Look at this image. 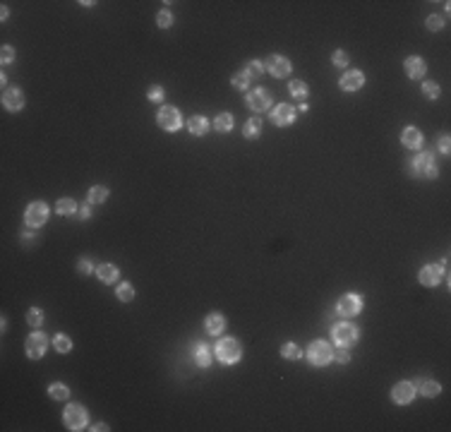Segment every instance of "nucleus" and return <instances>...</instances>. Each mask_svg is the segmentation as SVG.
I'll return each instance as SVG.
<instances>
[{"label":"nucleus","instance_id":"nucleus-1","mask_svg":"<svg viewBox=\"0 0 451 432\" xmlns=\"http://www.w3.org/2000/svg\"><path fill=\"white\" fill-rule=\"evenodd\" d=\"M240 343L235 341V338H221L219 343H216V358H219L221 363L226 365H233L240 360Z\"/></svg>","mask_w":451,"mask_h":432},{"label":"nucleus","instance_id":"nucleus-2","mask_svg":"<svg viewBox=\"0 0 451 432\" xmlns=\"http://www.w3.org/2000/svg\"><path fill=\"white\" fill-rule=\"evenodd\" d=\"M307 358H310V363H312V365L324 367V365L331 363L334 351H331V346H329L327 341H312V343H310V348H307Z\"/></svg>","mask_w":451,"mask_h":432},{"label":"nucleus","instance_id":"nucleus-3","mask_svg":"<svg viewBox=\"0 0 451 432\" xmlns=\"http://www.w3.org/2000/svg\"><path fill=\"white\" fill-rule=\"evenodd\" d=\"M331 336H334V341H336L341 348H348V346H353V343L358 341V326H353V324H348V322L336 324L334 331H331Z\"/></svg>","mask_w":451,"mask_h":432},{"label":"nucleus","instance_id":"nucleus-4","mask_svg":"<svg viewBox=\"0 0 451 432\" xmlns=\"http://www.w3.org/2000/svg\"><path fill=\"white\" fill-rule=\"evenodd\" d=\"M156 120H159V125H161L164 130H168V132H176V130H180V125H182L178 108H173V106H161Z\"/></svg>","mask_w":451,"mask_h":432},{"label":"nucleus","instance_id":"nucleus-5","mask_svg":"<svg viewBox=\"0 0 451 432\" xmlns=\"http://www.w3.org/2000/svg\"><path fill=\"white\" fill-rule=\"evenodd\" d=\"M63 420H65V425H68V430H82L84 425H87V413H84L82 406H68L65 408V416H63Z\"/></svg>","mask_w":451,"mask_h":432},{"label":"nucleus","instance_id":"nucleus-6","mask_svg":"<svg viewBox=\"0 0 451 432\" xmlns=\"http://www.w3.org/2000/svg\"><path fill=\"white\" fill-rule=\"evenodd\" d=\"M413 168H415V173L423 178H437V166H435V156L430 154V151H425L420 154L415 161H413Z\"/></svg>","mask_w":451,"mask_h":432},{"label":"nucleus","instance_id":"nucleus-7","mask_svg":"<svg viewBox=\"0 0 451 432\" xmlns=\"http://www.w3.org/2000/svg\"><path fill=\"white\" fill-rule=\"evenodd\" d=\"M336 310L341 312V315H346V317L360 315V310H362V298L356 296V293H348V296H343L341 300H339Z\"/></svg>","mask_w":451,"mask_h":432},{"label":"nucleus","instance_id":"nucleus-8","mask_svg":"<svg viewBox=\"0 0 451 432\" xmlns=\"http://www.w3.org/2000/svg\"><path fill=\"white\" fill-rule=\"evenodd\" d=\"M46 346H48V338L43 336L41 331H34V334L27 338V355L31 358V360H39L43 353H46Z\"/></svg>","mask_w":451,"mask_h":432},{"label":"nucleus","instance_id":"nucleus-9","mask_svg":"<svg viewBox=\"0 0 451 432\" xmlns=\"http://www.w3.org/2000/svg\"><path fill=\"white\" fill-rule=\"evenodd\" d=\"M264 70H269L273 77H288L290 75V63H288V58H281V55H269L264 60Z\"/></svg>","mask_w":451,"mask_h":432},{"label":"nucleus","instance_id":"nucleus-10","mask_svg":"<svg viewBox=\"0 0 451 432\" xmlns=\"http://www.w3.org/2000/svg\"><path fill=\"white\" fill-rule=\"evenodd\" d=\"M27 223L29 226H41L46 223V218H48V207L43 202H34L27 207Z\"/></svg>","mask_w":451,"mask_h":432},{"label":"nucleus","instance_id":"nucleus-11","mask_svg":"<svg viewBox=\"0 0 451 432\" xmlns=\"http://www.w3.org/2000/svg\"><path fill=\"white\" fill-rule=\"evenodd\" d=\"M413 396H415V387H413L410 382H398L396 387L391 389V399H394V404H398V406L410 404Z\"/></svg>","mask_w":451,"mask_h":432},{"label":"nucleus","instance_id":"nucleus-12","mask_svg":"<svg viewBox=\"0 0 451 432\" xmlns=\"http://www.w3.org/2000/svg\"><path fill=\"white\" fill-rule=\"evenodd\" d=\"M271 104V96L267 94L264 89H255V92H250L247 94V106L252 108L255 113H262V110H267Z\"/></svg>","mask_w":451,"mask_h":432},{"label":"nucleus","instance_id":"nucleus-13","mask_svg":"<svg viewBox=\"0 0 451 432\" xmlns=\"http://www.w3.org/2000/svg\"><path fill=\"white\" fill-rule=\"evenodd\" d=\"M2 106L7 108V110H19V108L24 106V94H22V89H5V94H2Z\"/></svg>","mask_w":451,"mask_h":432},{"label":"nucleus","instance_id":"nucleus-14","mask_svg":"<svg viewBox=\"0 0 451 432\" xmlns=\"http://www.w3.org/2000/svg\"><path fill=\"white\" fill-rule=\"evenodd\" d=\"M362 84H365V75L360 70H351L341 77V89H346V92H356Z\"/></svg>","mask_w":451,"mask_h":432},{"label":"nucleus","instance_id":"nucleus-15","mask_svg":"<svg viewBox=\"0 0 451 432\" xmlns=\"http://www.w3.org/2000/svg\"><path fill=\"white\" fill-rule=\"evenodd\" d=\"M442 267H437V264H427V267H423L420 269V284L423 286H437L439 281H442Z\"/></svg>","mask_w":451,"mask_h":432},{"label":"nucleus","instance_id":"nucleus-16","mask_svg":"<svg viewBox=\"0 0 451 432\" xmlns=\"http://www.w3.org/2000/svg\"><path fill=\"white\" fill-rule=\"evenodd\" d=\"M406 72H408V77H413V80H423L425 77V60L423 58H418V55H410V58H406Z\"/></svg>","mask_w":451,"mask_h":432},{"label":"nucleus","instance_id":"nucleus-17","mask_svg":"<svg viewBox=\"0 0 451 432\" xmlns=\"http://www.w3.org/2000/svg\"><path fill=\"white\" fill-rule=\"evenodd\" d=\"M293 118H295V110H293L290 106H286V104L276 106L273 108V113H271V120L276 122V125H290Z\"/></svg>","mask_w":451,"mask_h":432},{"label":"nucleus","instance_id":"nucleus-18","mask_svg":"<svg viewBox=\"0 0 451 432\" xmlns=\"http://www.w3.org/2000/svg\"><path fill=\"white\" fill-rule=\"evenodd\" d=\"M223 326H226V320H223V315H219V312L209 315V317L204 320L206 334H211V336H219L221 331H223Z\"/></svg>","mask_w":451,"mask_h":432},{"label":"nucleus","instance_id":"nucleus-19","mask_svg":"<svg viewBox=\"0 0 451 432\" xmlns=\"http://www.w3.org/2000/svg\"><path fill=\"white\" fill-rule=\"evenodd\" d=\"M401 139H403V144L408 149H420L423 147V132L418 130V127H406L403 130V135H401Z\"/></svg>","mask_w":451,"mask_h":432},{"label":"nucleus","instance_id":"nucleus-20","mask_svg":"<svg viewBox=\"0 0 451 432\" xmlns=\"http://www.w3.org/2000/svg\"><path fill=\"white\" fill-rule=\"evenodd\" d=\"M187 130H190L194 137H202V135H206V130H209V122H206V118H202V115H194V118L187 120Z\"/></svg>","mask_w":451,"mask_h":432},{"label":"nucleus","instance_id":"nucleus-21","mask_svg":"<svg viewBox=\"0 0 451 432\" xmlns=\"http://www.w3.org/2000/svg\"><path fill=\"white\" fill-rule=\"evenodd\" d=\"M96 274H98V279H101L103 284H113V281L118 279V267H113V264H101V267L96 269Z\"/></svg>","mask_w":451,"mask_h":432},{"label":"nucleus","instance_id":"nucleus-22","mask_svg":"<svg viewBox=\"0 0 451 432\" xmlns=\"http://www.w3.org/2000/svg\"><path fill=\"white\" fill-rule=\"evenodd\" d=\"M106 197H108V190L103 188V185H94V188L89 190V195H87V202L101 204V202H106Z\"/></svg>","mask_w":451,"mask_h":432},{"label":"nucleus","instance_id":"nucleus-23","mask_svg":"<svg viewBox=\"0 0 451 432\" xmlns=\"http://www.w3.org/2000/svg\"><path fill=\"white\" fill-rule=\"evenodd\" d=\"M418 387H420V392H423L425 396H430V399L442 392V387H439L437 382H432V379H418Z\"/></svg>","mask_w":451,"mask_h":432},{"label":"nucleus","instance_id":"nucleus-24","mask_svg":"<svg viewBox=\"0 0 451 432\" xmlns=\"http://www.w3.org/2000/svg\"><path fill=\"white\" fill-rule=\"evenodd\" d=\"M245 75L250 80H260L262 75H264V63L262 60H250L245 65Z\"/></svg>","mask_w":451,"mask_h":432},{"label":"nucleus","instance_id":"nucleus-25","mask_svg":"<svg viewBox=\"0 0 451 432\" xmlns=\"http://www.w3.org/2000/svg\"><path fill=\"white\" fill-rule=\"evenodd\" d=\"M48 394L53 396L55 401H65V399L70 396V389L63 384V382H53V384L48 387Z\"/></svg>","mask_w":451,"mask_h":432},{"label":"nucleus","instance_id":"nucleus-26","mask_svg":"<svg viewBox=\"0 0 451 432\" xmlns=\"http://www.w3.org/2000/svg\"><path fill=\"white\" fill-rule=\"evenodd\" d=\"M260 132H262V122L257 120V118H250V120L245 122V130H243L245 139H255Z\"/></svg>","mask_w":451,"mask_h":432},{"label":"nucleus","instance_id":"nucleus-27","mask_svg":"<svg viewBox=\"0 0 451 432\" xmlns=\"http://www.w3.org/2000/svg\"><path fill=\"white\" fill-rule=\"evenodd\" d=\"M55 212H58L60 216H70V214L77 212V204L72 202V200H58V202H55Z\"/></svg>","mask_w":451,"mask_h":432},{"label":"nucleus","instance_id":"nucleus-28","mask_svg":"<svg viewBox=\"0 0 451 432\" xmlns=\"http://www.w3.org/2000/svg\"><path fill=\"white\" fill-rule=\"evenodd\" d=\"M214 127L219 130V132H228L233 127V115L231 113H221L219 118H216V122H214Z\"/></svg>","mask_w":451,"mask_h":432},{"label":"nucleus","instance_id":"nucleus-29","mask_svg":"<svg viewBox=\"0 0 451 432\" xmlns=\"http://www.w3.org/2000/svg\"><path fill=\"white\" fill-rule=\"evenodd\" d=\"M194 360H197V365H199V367H209V363H211V355H209V348H206V346H197V353H194Z\"/></svg>","mask_w":451,"mask_h":432},{"label":"nucleus","instance_id":"nucleus-30","mask_svg":"<svg viewBox=\"0 0 451 432\" xmlns=\"http://www.w3.org/2000/svg\"><path fill=\"white\" fill-rule=\"evenodd\" d=\"M307 92H310V89H307V84H305L302 80L290 82V94H293V96H298V99H305V96H307Z\"/></svg>","mask_w":451,"mask_h":432},{"label":"nucleus","instance_id":"nucleus-31","mask_svg":"<svg viewBox=\"0 0 451 432\" xmlns=\"http://www.w3.org/2000/svg\"><path fill=\"white\" fill-rule=\"evenodd\" d=\"M53 346H55V351H60V353H68V351H72V341H70L68 336H55L53 338Z\"/></svg>","mask_w":451,"mask_h":432},{"label":"nucleus","instance_id":"nucleus-32","mask_svg":"<svg viewBox=\"0 0 451 432\" xmlns=\"http://www.w3.org/2000/svg\"><path fill=\"white\" fill-rule=\"evenodd\" d=\"M118 298L123 300V303H130L132 298H135V288L130 284H120L118 286Z\"/></svg>","mask_w":451,"mask_h":432},{"label":"nucleus","instance_id":"nucleus-33","mask_svg":"<svg viewBox=\"0 0 451 432\" xmlns=\"http://www.w3.org/2000/svg\"><path fill=\"white\" fill-rule=\"evenodd\" d=\"M27 322H29V326H41V322H43L41 310H39V308H31V310L27 312Z\"/></svg>","mask_w":451,"mask_h":432},{"label":"nucleus","instance_id":"nucleus-34","mask_svg":"<svg viewBox=\"0 0 451 432\" xmlns=\"http://www.w3.org/2000/svg\"><path fill=\"white\" fill-rule=\"evenodd\" d=\"M423 94L427 96V99H437V96H439V84H437V82H425V84H423Z\"/></svg>","mask_w":451,"mask_h":432},{"label":"nucleus","instance_id":"nucleus-35","mask_svg":"<svg viewBox=\"0 0 451 432\" xmlns=\"http://www.w3.org/2000/svg\"><path fill=\"white\" fill-rule=\"evenodd\" d=\"M281 353H283L286 358H290V360L300 358V348H298L295 343H283V348H281Z\"/></svg>","mask_w":451,"mask_h":432},{"label":"nucleus","instance_id":"nucleus-36","mask_svg":"<svg viewBox=\"0 0 451 432\" xmlns=\"http://www.w3.org/2000/svg\"><path fill=\"white\" fill-rule=\"evenodd\" d=\"M156 22H159V27L168 29L171 24H173V14L168 12V10H161V12H159V17H156Z\"/></svg>","mask_w":451,"mask_h":432},{"label":"nucleus","instance_id":"nucleus-37","mask_svg":"<svg viewBox=\"0 0 451 432\" xmlns=\"http://www.w3.org/2000/svg\"><path fill=\"white\" fill-rule=\"evenodd\" d=\"M0 60H2V65H10V63L14 60V48L2 46V51H0Z\"/></svg>","mask_w":451,"mask_h":432},{"label":"nucleus","instance_id":"nucleus-38","mask_svg":"<svg viewBox=\"0 0 451 432\" xmlns=\"http://www.w3.org/2000/svg\"><path fill=\"white\" fill-rule=\"evenodd\" d=\"M247 84H250V77H247L245 72H240V75L233 77V87L235 89H247Z\"/></svg>","mask_w":451,"mask_h":432},{"label":"nucleus","instance_id":"nucleus-39","mask_svg":"<svg viewBox=\"0 0 451 432\" xmlns=\"http://www.w3.org/2000/svg\"><path fill=\"white\" fill-rule=\"evenodd\" d=\"M444 27V19L437 17V14H432V17H427V29H432V31H437V29Z\"/></svg>","mask_w":451,"mask_h":432},{"label":"nucleus","instance_id":"nucleus-40","mask_svg":"<svg viewBox=\"0 0 451 432\" xmlns=\"http://www.w3.org/2000/svg\"><path fill=\"white\" fill-rule=\"evenodd\" d=\"M334 65L346 68V65H348V53H346V51H336V53H334Z\"/></svg>","mask_w":451,"mask_h":432},{"label":"nucleus","instance_id":"nucleus-41","mask_svg":"<svg viewBox=\"0 0 451 432\" xmlns=\"http://www.w3.org/2000/svg\"><path fill=\"white\" fill-rule=\"evenodd\" d=\"M147 96H149V101H161L164 99V89L161 87H151L149 92H147Z\"/></svg>","mask_w":451,"mask_h":432},{"label":"nucleus","instance_id":"nucleus-42","mask_svg":"<svg viewBox=\"0 0 451 432\" xmlns=\"http://www.w3.org/2000/svg\"><path fill=\"white\" fill-rule=\"evenodd\" d=\"M77 214H80V218H89V216H91V207H89V202L80 204V207H77Z\"/></svg>","mask_w":451,"mask_h":432},{"label":"nucleus","instance_id":"nucleus-43","mask_svg":"<svg viewBox=\"0 0 451 432\" xmlns=\"http://www.w3.org/2000/svg\"><path fill=\"white\" fill-rule=\"evenodd\" d=\"M334 358H336L339 363H348V360H351V355H348V351H336V353H334Z\"/></svg>","mask_w":451,"mask_h":432},{"label":"nucleus","instance_id":"nucleus-44","mask_svg":"<svg viewBox=\"0 0 451 432\" xmlns=\"http://www.w3.org/2000/svg\"><path fill=\"white\" fill-rule=\"evenodd\" d=\"M439 149H442L444 154H449V135H442V139H439Z\"/></svg>","mask_w":451,"mask_h":432},{"label":"nucleus","instance_id":"nucleus-45","mask_svg":"<svg viewBox=\"0 0 451 432\" xmlns=\"http://www.w3.org/2000/svg\"><path fill=\"white\" fill-rule=\"evenodd\" d=\"M91 269H94V264H91L89 259H82V262H80V271H82V274H87V271H91Z\"/></svg>","mask_w":451,"mask_h":432}]
</instances>
